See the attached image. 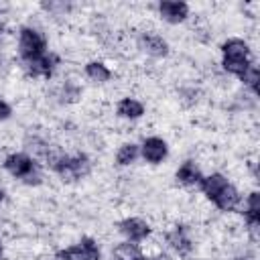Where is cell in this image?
<instances>
[{"label": "cell", "mask_w": 260, "mask_h": 260, "mask_svg": "<svg viewBox=\"0 0 260 260\" xmlns=\"http://www.w3.org/2000/svg\"><path fill=\"white\" fill-rule=\"evenodd\" d=\"M201 191L205 193V197L221 211H234L240 205V193L238 189L219 173H213L209 177H203L199 181Z\"/></svg>", "instance_id": "6da1fadb"}, {"label": "cell", "mask_w": 260, "mask_h": 260, "mask_svg": "<svg viewBox=\"0 0 260 260\" xmlns=\"http://www.w3.org/2000/svg\"><path fill=\"white\" fill-rule=\"evenodd\" d=\"M223 53V69L228 73H234L242 77V73L252 65L250 61V47L242 39H230L221 45Z\"/></svg>", "instance_id": "7a4b0ae2"}, {"label": "cell", "mask_w": 260, "mask_h": 260, "mask_svg": "<svg viewBox=\"0 0 260 260\" xmlns=\"http://www.w3.org/2000/svg\"><path fill=\"white\" fill-rule=\"evenodd\" d=\"M4 169H6L12 177L20 179V181L26 183V185H39V183H41V169H39L37 160L30 158V156L24 154V152L8 154L6 160H4Z\"/></svg>", "instance_id": "3957f363"}, {"label": "cell", "mask_w": 260, "mask_h": 260, "mask_svg": "<svg viewBox=\"0 0 260 260\" xmlns=\"http://www.w3.org/2000/svg\"><path fill=\"white\" fill-rule=\"evenodd\" d=\"M53 171L67 183H73V181H79L83 177L89 175L91 171V162L85 154H75V156H57L53 162H51Z\"/></svg>", "instance_id": "277c9868"}, {"label": "cell", "mask_w": 260, "mask_h": 260, "mask_svg": "<svg viewBox=\"0 0 260 260\" xmlns=\"http://www.w3.org/2000/svg\"><path fill=\"white\" fill-rule=\"evenodd\" d=\"M18 53H20L22 63L32 61L47 53V39L37 28L24 26L18 32Z\"/></svg>", "instance_id": "5b68a950"}, {"label": "cell", "mask_w": 260, "mask_h": 260, "mask_svg": "<svg viewBox=\"0 0 260 260\" xmlns=\"http://www.w3.org/2000/svg\"><path fill=\"white\" fill-rule=\"evenodd\" d=\"M55 260H100V248L95 240L81 238V242H77L75 246L59 250L55 254Z\"/></svg>", "instance_id": "8992f818"}, {"label": "cell", "mask_w": 260, "mask_h": 260, "mask_svg": "<svg viewBox=\"0 0 260 260\" xmlns=\"http://www.w3.org/2000/svg\"><path fill=\"white\" fill-rule=\"evenodd\" d=\"M57 63H59V57L57 55L45 53V55H41V57H37L32 61L22 63V67H24L26 75H30V77H51Z\"/></svg>", "instance_id": "52a82bcc"}, {"label": "cell", "mask_w": 260, "mask_h": 260, "mask_svg": "<svg viewBox=\"0 0 260 260\" xmlns=\"http://www.w3.org/2000/svg\"><path fill=\"white\" fill-rule=\"evenodd\" d=\"M120 234L128 240V242H142L148 234H150V225L140 219V217H126L118 223Z\"/></svg>", "instance_id": "ba28073f"}, {"label": "cell", "mask_w": 260, "mask_h": 260, "mask_svg": "<svg viewBox=\"0 0 260 260\" xmlns=\"http://www.w3.org/2000/svg\"><path fill=\"white\" fill-rule=\"evenodd\" d=\"M167 242L169 246L179 254V256H189L193 252V242H191V236H189V230L187 225H175L169 234H167Z\"/></svg>", "instance_id": "9c48e42d"}, {"label": "cell", "mask_w": 260, "mask_h": 260, "mask_svg": "<svg viewBox=\"0 0 260 260\" xmlns=\"http://www.w3.org/2000/svg\"><path fill=\"white\" fill-rule=\"evenodd\" d=\"M158 12L167 22L179 24L189 16V6L185 2H179V0H165L158 4Z\"/></svg>", "instance_id": "30bf717a"}, {"label": "cell", "mask_w": 260, "mask_h": 260, "mask_svg": "<svg viewBox=\"0 0 260 260\" xmlns=\"http://www.w3.org/2000/svg\"><path fill=\"white\" fill-rule=\"evenodd\" d=\"M140 152H142L144 160H148V162H152V165H158L160 160L167 158L169 148H167V142H165L162 138H158V136H150V138H146V140L142 142Z\"/></svg>", "instance_id": "8fae6325"}, {"label": "cell", "mask_w": 260, "mask_h": 260, "mask_svg": "<svg viewBox=\"0 0 260 260\" xmlns=\"http://www.w3.org/2000/svg\"><path fill=\"white\" fill-rule=\"evenodd\" d=\"M138 45L144 53H148L150 57H167L169 55V45L162 37L152 35V32H144L138 39Z\"/></svg>", "instance_id": "7c38bea8"}, {"label": "cell", "mask_w": 260, "mask_h": 260, "mask_svg": "<svg viewBox=\"0 0 260 260\" xmlns=\"http://www.w3.org/2000/svg\"><path fill=\"white\" fill-rule=\"evenodd\" d=\"M201 179H203V175H201V171L195 167L193 160H185V162L179 167V171H177V181L183 183V185H199Z\"/></svg>", "instance_id": "4fadbf2b"}, {"label": "cell", "mask_w": 260, "mask_h": 260, "mask_svg": "<svg viewBox=\"0 0 260 260\" xmlns=\"http://www.w3.org/2000/svg\"><path fill=\"white\" fill-rule=\"evenodd\" d=\"M142 114H144V106L138 100H132V98L120 100V104H118V116L128 118V120H136Z\"/></svg>", "instance_id": "5bb4252c"}, {"label": "cell", "mask_w": 260, "mask_h": 260, "mask_svg": "<svg viewBox=\"0 0 260 260\" xmlns=\"http://www.w3.org/2000/svg\"><path fill=\"white\" fill-rule=\"evenodd\" d=\"M246 203H248V205H246L244 217H246V221H248L252 228H256V225L260 223V195H258V191H252Z\"/></svg>", "instance_id": "9a60e30c"}, {"label": "cell", "mask_w": 260, "mask_h": 260, "mask_svg": "<svg viewBox=\"0 0 260 260\" xmlns=\"http://www.w3.org/2000/svg\"><path fill=\"white\" fill-rule=\"evenodd\" d=\"M85 73H87L89 79H93V81H98V83H104V81H108V79L112 77L110 69H108L102 61H89V63L85 65Z\"/></svg>", "instance_id": "2e32d148"}, {"label": "cell", "mask_w": 260, "mask_h": 260, "mask_svg": "<svg viewBox=\"0 0 260 260\" xmlns=\"http://www.w3.org/2000/svg\"><path fill=\"white\" fill-rule=\"evenodd\" d=\"M114 256H116V260H132V258L140 256V248H138L136 242L126 240V242H122L114 248Z\"/></svg>", "instance_id": "e0dca14e"}, {"label": "cell", "mask_w": 260, "mask_h": 260, "mask_svg": "<svg viewBox=\"0 0 260 260\" xmlns=\"http://www.w3.org/2000/svg\"><path fill=\"white\" fill-rule=\"evenodd\" d=\"M136 156H138V146L132 144V142H128V144H122V146H120V150H118V154H116V162H118L120 167H126V165H130V162H134Z\"/></svg>", "instance_id": "ac0fdd59"}, {"label": "cell", "mask_w": 260, "mask_h": 260, "mask_svg": "<svg viewBox=\"0 0 260 260\" xmlns=\"http://www.w3.org/2000/svg\"><path fill=\"white\" fill-rule=\"evenodd\" d=\"M240 79H242V81H244V83H246V85H248V87H250V89H252L254 93L258 91L260 71H258V67H256V65H250V67H248V69H246V71L242 73V77H240Z\"/></svg>", "instance_id": "d6986e66"}, {"label": "cell", "mask_w": 260, "mask_h": 260, "mask_svg": "<svg viewBox=\"0 0 260 260\" xmlns=\"http://www.w3.org/2000/svg\"><path fill=\"white\" fill-rule=\"evenodd\" d=\"M63 98H61V102H75L77 98H79V87H75V85H65L63 87V93H61Z\"/></svg>", "instance_id": "ffe728a7"}, {"label": "cell", "mask_w": 260, "mask_h": 260, "mask_svg": "<svg viewBox=\"0 0 260 260\" xmlns=\"http://www.w3.org/2000/svg\"><path fill=\"white\" fill-rule=\"evenodd\" d=\"M10 114H12L10 106H8L4 100H0V120H8V118H10Z\"/></svg>", "instance_id": "44dd1931"}, {"label": "cell", "mask_w": 260, "mask_h": 260, "mask_svg": "<svg viewBox=\"0 0 260 260\" xmlns=\"http://www.w3.org/2000/svg\"><path fill=\"white\" fill-rule=\"evenodd\" d=\"M43 8H47V10H67L69 6H67V4H55V2H45V4H43Z\"/></svg>", "instance_id": "7402d4cb"}, {"label": "cell", "mask_w": 260, "mask_h": 260, "mask_svg": "<svg viewBox=\"0 0 260 260\" xmlns=\"http://www.w3.org/2000/svg\"><path fill=\"white\" fill-rule=\"evenodd\" d=\"M132 260H150V258H146V256L140 254V256H136V258H132Z\"/></svg>", "instance_id": "603a6c76"}, {"label": "cell", "mask_w": 260, "mask_h": 260, "mask_svg": "<svg viewBox=\"0 0 260 260\" xmlns=\"http://www.w3.org/2000/svg\"><path fill=\"white\" fill-rule=\"evenodd\" d=\"M2 201H4V191L0 189V203H2Z\"/></svg>", "instance_id": "cb8c5ba5"}, {"label": "cell", "mask_w": 260, "mask_h": 260, "mask_svg": "<svg viewBox=\"0 0 260 260\" xmlns=\"http://www.w3.org/2000/svg\"><path fill=\"white\" fill-rule=\"evenodd\" d=\"M0 258H2V246H0Z\"/></svg>", "instance_id": "d4e9b609"}]
</instances>
